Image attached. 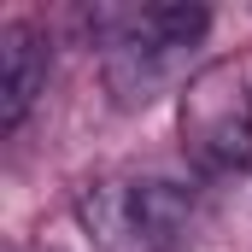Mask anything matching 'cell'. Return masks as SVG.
<instances>
[{
  "label": "cell",
  "instance_id": "cell-2",
  "mask_svg": "<svg viewBox=\"0 0 252 252\" xmlns=\"http://www.w3.org/2000/svg\"><path fill=\"white\" fill-rule=\"evenodd\" d=\"M176 135L193 170L247 176L252 170V82L235 59H211L182 82Z\"/></svg>",
  "mask_w": 252,
  "mask_h": 252
},
{
  "label": "cell",
  "instance_id": "cell-3",
  "mask_svg": "<svg viewBox=\"0 0 252 252\" xmlns=\"http://www.w3.org/2000/svg\"><path fill=\"white\" fill-rule=\"evenodd\" d=\"M47 94V41L35 24L12 18L0 30V129H24L35 100Z\"/></svg>",
  "mask_w": 252,
  "mask_h": 252
},
{
  "label": "cell",
  "instance_id": "cell-1",
  "mask_svg": "<svg viewBox=\"0 0 252 252\" xmlns=\"http://www.w3.org/2000/svg\"><path fill=\"white\" fill-rule=\"evenodd\" d=\"M76 223L100 252H176L193 235V193L158 176H100L76 193Z\"/></svg>",
  "mask_w": 252,
  "mask_h": 252
}]
</instances>
